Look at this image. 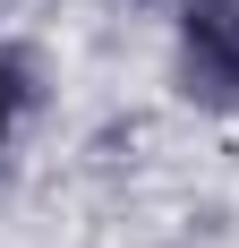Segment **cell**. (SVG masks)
I'll use <instances>...</instances> for the list:
<instances>
[{
	"mask_svg": "<svg viewBox=\"0 0 239 248\" xmlns=\"http://www.w3.org/2000/svg\"><path fill=\"white\" fill-rule=\"evenodd\" d=\"M179 86L196 103L231 111L239 103V0H196L179 26Z\"/></svg>",
	"mask_w": 239,
	"mask_h": 248,
	"instance_id": "obj_1",
	"label": "cell"
},
{
	"mask_svg": "<svg viewBox=\"0 0 239 248\" xmlns=\"http://www.w3.org/2000/svg\"><path fill=\"white\" fill-rule=\"evenodd\" d=\"M0 137H9V86H0Z\"/></svg>",
	"mask_w": 239,
	"mask_h": 248,
	"instance_id": "obj_2",
	"label": "cell"
}]
</instances>
